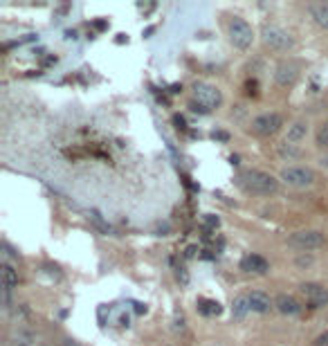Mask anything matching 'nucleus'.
I'll use <instances>...</instances> for the list:
<instances>
[{
	"label": "nucleus",
	"instance_id": "19",
	"mask_svg": "<svg viewBox=\"0 0 328 346\" xmlns=\"http://www.w3.org/2000/svg\"><path fill=\"white\" fill-rule=\"evenodd\" d=\"M279 153H281L283 157H297V155H299V148H297L295 144H288V142H283L281 146H279Z\"/></svg>",
	"mask_w": 328,
	"mask_h": 346
},
{
	"label": "nucleus",
	"instance_id": "1",
	"mask_svg": "<svg viewBox=\"0 0 328 346\" xmlns=\"http://www.w3.org/2000/svg\"><path fill=\"white\" fill-rule=\"evenodd\" d=\"M238 184L245 189L247 193L254 196H274L279 191V180L272 173L261 169H247L238 175Z\"/></svg>",
	"mask_w": 328,
	"mask_h": 346
},
{
	"label": "nucleus",
	"instance_id": "2",
	"mask_svg": "<svg viewBox=\"0 0 328 346\" xmlns=\"http://www.w3.org/2000/svg\"><path fill=\"white\" fill-rule=\"evenodd\" d=\"M227 31H229V40H232L238 49H247V47H252V43H254V29H252V25L238 16H234L232 20H229Z\"/></svg>",
	"mask_w": 328,
	"mask_h": 346
},
{
	"label": "nucleus",
	"instance_id": "22",
	"mask_svg": "<svg viewBox=\"0 0 328 346\" xmlns=\"http://www.w3.org/2000/svg\"><path fill=\"white\" fill-rule=\"evenodd\" d=\"M173 121L178 124V128H184V119H182L180 115H175V117H173Z\"/></svg>",
	"mask_w": 328,
	"mask_h": 346
},
{
	"label": "nucleus",
	"instance_id": "7",
	"mask_svg": "<svg viewBox=\"0 0 328 346\" xmlns=\"http://www.w3.org/2000/svg\"><path fill=\"white\" fill-rule=\"evenodd\" d=\"M283 126V117L279 112H263V115L252 119V130L261 137H270V135L279 133Z\"/></svg>",
	"mask_w": 328,
	"mask_h": 346
},
{
	"label": "nucleus",
	"instance_id": "8",
	"mask_svg": "<svg viewBox=\"0 0 328 346\" xmlns=\"http://www.w3.org/2000/svg\"><path fill=\"white\" fill-rule=\"evenodd\" d=\"M299 290L306 297V304L310 308H324V306H328V288L322 286V283H301Z\"/></svg>",
	"mask_w": 328,
	"mask_h": 346
},
{
	"label": "nucleus",
	"instance_id": "3",
	"mask_svg": "<svg viewBox=\"0 0 328 346\" xmlns=\"http://www.w3.org/2000/svg\"><path fill=\"white\" fill-rule=\"evenodd\" d=\"M324 234L317 232V229H301V232H295L288 236V245L295 247V250H301V252H313L317 247L324 245Z\"/></svg>",
	"mask_w": 328,
	"mask_h": 346
},
{
	"label": "nucleus",
	"instance_id": "5",
	"mask_svg": "<svg viewBox=\"0 0 328 346\" xmlns=\"http://www.w3.org/2000/svg\"><path fill=\"white\" fill-rule=\"evenodd\" d=\"M281 180L295 189H308L315 182V173L308 166H286L281 169Z\"/></svg>",
	"mask_w": 328,
	"mask_h": 346
},
{
	"label": "nucleus",
	"instance_id": "13",
	"mask_svg": "<svg viewBox=\"0 0 328 346\" xmlns=\"http://www.w3.org/2000/svg\"><path fill=\"white\" fill-rule=\"evenodd\" d=\"M2 288H4V301H9V295H11V290L18 286V272L13 270V265H9L7 261L2 263Z\"/></svg>",
	"mask_w": 328,
	"mask_h": 346
},
{
	"label": "nucleus",
	"instance_id": "16",
	"mask_svg": "<svg viewBox=\"0 0 328 346\" xmlns=\"http://www.w3.org/2000/svg\"><path fill=\"white\" fill-rule=\"evenodd\" d=\"M198 310H200L202 315H220V304L218 301H209V299H200L198 301Z\"/></svg>",
	"mask_w": 328,
	"mask_h": 346
},
{
	"label": "nucleus",
	"instance_id": "6",
	"mask_svg": "<svg viewBox=\"0 0 328 346\" xmlns=\"http://www.w3.org/2000/svg\"><path fill=\"white\" fill-rule=\"evenodd\" d=\"M263 43L268 45V47H272V49L286 52V49H290L292 45H295V38H292L286 29H281V27L265 25L263 27Z\"/></svg>",
	"mask_w": 328,
	"mask_h": 346
},
{
	"label": "nucleus",
	"instance_id": "9",
	"mask_svg": "<svg viewBox=\"0 0 328 346\" xmlns=\"http://www.w3.org/2000/svg\"><path fill=\"white\" fill-rule=\"evenodd\" d=\"M241 270L247 274H265L270 270V263L261 254H245L241 259Z\"/></svg>",
	"mask_w": 328,
	"mask_h": 346
},
{
	"label": "nucleus",
	"instance_id": "12",
	"mask_svg": "<svg viewBox=\"0 0 328 346\" xmlns=\"http://www.w3.org/2000/svg\"><path fill=\"white\" fill-rule=\"evenodd\" d=\"M274 308H277L281 315H290L292 317V315H299L304 306H301L292 295H279L277 299H274Z\"/></svg>",
	"mask_w": 328,
	"mask_h": 346
},
{
	"label": "nucleus",
	"instance_id": "23",
	"mask_svg": "<svg viewBox=\"0 0 328 346\" xmlns=\"http://www.w3.org/2000/svg\"><path fill=\"white\" fill-rule=\"evenodd\" d=\"M216 137H218V139H227V135H225V133H214V139Z\"/></svg>",
	"mask_w": 328,
	"mask_h": 346
},
{
	"label": "nucleus",
	"instance_id": "15",
	"mask_svg": "<svg viewBox=\"0 0 328 346\" xmlns=\"http://www.w3.org/2000/svg\"><path fill=\"white\" fill-rule=\"evenodd\" d=\"M310 16L315 18V22H317L319 27L328 29V4H324V2L310 4Z\"/></svg>",
	"mask_w": 328,
	"mask_h": 346
},
{
	"label": "nucleus",
	"instance_id": "20",
	"mask_svg": "<svg viewBox=\"0 0 328 346\" xmlns=\"http://www.w3.org/2000/svg\"><path fill=\"white\" fill-rule=\"evenodd\" d=\"M315 346H328V331L326 333H322V335L315 340Z\"/></svg>",
	"mask_w": 328,
	"mask_h": 346
},
{
	"label": "nucleus",
	"instance_id": "4",
	"mask_svg": "<svg viewBox=\"0 0 328 346\" xmlns=\"http://www.w3.org/2000/svg\"><path fill=\"white\" fill-rule=\"evenodd\" d=\"M193 101L211 112L214 108H220V103H223V92L211 83H196L193 85Z\"/></svg>",
	"mask_w": 328,
	"mask_h": 346
},
{
	"label": "nucleus",
	"instance_id": "11",
	"mask_svg": "<svg viewBox=\"0 0 328 346\" xmlns=\"http://www.w3.org/2000/svg\"><path fill=\"white\" fill-rule=\"evenodd\" d=\"M247 301H250V310L252 313H259V315H265L270 313V308H272V301H270V297L265 295V292L261 290H254L247 295Z\"/></svg>",
	"mask_w": 328,
	"mask_h": 346
},
{
	"label": "nucleus",
	"instance_id": "24",
	"mask_svg": "<svg viewBox=\"0 0 328 346\" xmlns=\"http://www.w3.org/2000/svg\"><path fill=\"white\" fill-rule=\"evenodd\" d=\"M319 164H322V166H328V155L322 157V160H319Z\"/></svg>",
	"mask_w": 328,
	"mask_h": 346
},
{
	"label": "nucleus",
	"instance_id": "14",
	"mask_svg": "<svg viewBox=\"0 0 328 346\" xmlns=\"http://www.w3.org/2000/svg\"><path fill=\"white\" fill-rule=\"evenodd\" d=\"M306 135H308V124L306 121H295L292 126H288V133H286V142L288 144H299L306 139Z\"/></svg>",
	"mask_w": 328,
	"mask_h": 346
},
{
	"label": "nucleus",
	"instance_id": "18",
	"mask_svg": "<svg viewBox=\"0 0 328 346\" xmlns=\"http://www.w3.org/2000/svg\"><path fill=\"white\" fill-rule=\"evenodd\" d=\"M317 146L328 148V124H322L317 128Z\"/></svg>",
	"mask_w": 328,
	"mask_h": 346
},
{
	"label": "nucleus",
	"instance_id": "17",
	"mask_svg": "<svg viewBox=\"0 0 328 346\" xmlns=\"http://www.w3.org/2000/svg\"><path fill=\"white\" fill-rule=\"evenodd\" d=\"M232 313H234V317H238V319H243L247 313H250V301H247V297H238V299L234 301Z\"/></svg>",
	"mask_w": 328,
	"mask_h": 346
},
{
	"label": "nucleus",
	"instance_id": "21",
	"mask_svg": "<svg viewBox=\"0 0 328 346\" xmlns=\"http://www.w3.org/2000/svg\"><path fill=\"white\" fill-rule=\"evenodd\" d=\"M310 263H313L310 256H306V259H304V256H299V259H297V265H310Z\"/></svg>",
	"mask_w": 328,
	"mask_h": 346
},
{
	"label": "nucleus",
	"instance_id": "10",
	"mask_svg": "<svg viewBox=\"0 0 328 346\" xmlns=\"http://www.w3.org/2000/svg\"><path fill=\"white\" fill-rule=\"evenodd\" d=\"M297 74H299V70H297L295 63L281 61L277 65V70H274V81L279 85H283V88H288V85H292L297 81Z\"/></svg>",
	"mask_w": 328,
	"mask_h": 346
}]
</instances>
